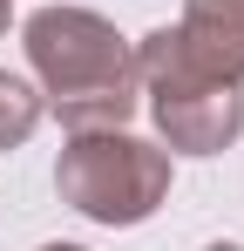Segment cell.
<instances>
[{
	"label": "cell",
	"instance_id": "52a82bcc",
	"mask_svg": "<svg viewBox=\"0 0 244 251\" xmlns=\"http://www.w3.org/2000/svg\"><path fill=\"white\" fill-rule=\"evenodd\" d=\"M7 21H14V0H0V34H7Z\"/></svg>",
	"mask_w": 244,
	"mask_h": 251
},
{
	"label": "cell",
	"instance_id": "ba28073f",
	"mask_svg": "<svg viewBox=\"0 0 244 251\" xmlns=\"http://www.w3.org/2000/svg\"><path fill=\"white\" fill-rule=\"evenodd\" d=\"M41 251H88V245H61V238H54V245H41Z\"/></svg>",
	"mask_w": 244,
	"mask_h": 251
},
{
	"label": "cell",
	"instance_id": "5b68a950",
	"mask_svg": "<svg viewBox=\"0 0 244 251\" xmlns=\"http://www.w3.org/2000/svg\"><path fill=\"white\" fill-rule=\"evenodd\" d=\"M183 14H197V21H224V27L244 34V0H183Z\"/></svg>",
	"mask_w": 244,
	"mask_h": 251
},
{
	"label": "cell",
	"instance_id": "6da1fadb",
	"mask_svg": "<svg viewBox=\"0 0 244 251\" xmlns=\"http://www.w3.org/2000/svg\"><path fill=\"white\" fill-rule=\"evenodd\" d=\"M27 68L41 82V102L61 116V129H129L143 109V75H136V48L116 34L109 14L48 0L21 27Z\"/></svg>",
	"mask_w": 244,
	"mask_h": 251
},
{
	"label": "cell",
	"instance_id": "7a4b0ae2",
	"mask_svg": "<svg viewBox=\"0 0 244 251\" xmlns=\"http://www.w3.org/2000/svg\"><path fill=\"white\" fill-rule=\"evenodd\" d=\"M170 150L143 143L129 129H75L54 156V190L61 204L81 210L88 224L102 231H129V224H149L170 204Z\"/></svg>",
	"mask_w": 244,
	"mask_h": 251
},
{
	"label": "cell",
	"instance_id": "3957f363",
	"mask_svg": "<svg viewBox=\"0 0 244 251\" xmlns=\"http://www.w3.org/2000/svg\"><path fill=\"white\" fill-rule=\"evenodd\" d=\"M143 109L170 156H224L244 136L238 82H143Z\"/></svg>",
	"mask_w": 244,
	"mask_h": 251
},
{
	"label": "cell",
	"instance_id": "277c9868",
	"mask_svg": "<svg viewBox=\"0 0 244 251\" xmlns=\"http://www.w3.org/2000/svg\"><path fill=\"white\" fill-rule=\"evenodd\" d=\"M41 116H48L41 88L0 68V150H21V143H27V136L41 129Z\"/></svg>",
	"mask_w": 244,
	"mask_h": 251
},
{
	"label": "cell",
	"instance_id": "8992f818",
	"mask_svg": "<svg viewBox=\"0 0 244 251\" xmlns=\"http://www.w3.org/2000/svg\"><path fill=\"white\" fill-rule=\"evenodd\" d=\"M203 251H244V245H238V238H210Z\"/></svg>",
	"mask_w": 244,
	"mask_h": 251
}]
</instances>
